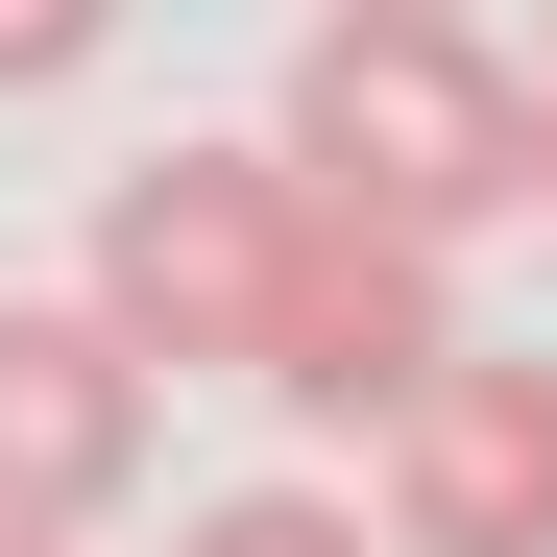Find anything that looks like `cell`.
Masks as SVG:
<instances>
[{
	"label": "cell",
	"mask_w": 557,
	"mask_h": 557,
	"mask_svg": "<svg viewBox=\"0 0 557 557\" xmlns=\"http://www.w3.org/2000/svg\"><path fill=\"white\" fill-rule=\"evenodd\" d=\"M267 170L315 219H363V243H485V219H533V73L460 0H315Z\"/></svg>",
	"instance_id": "6da1fadb"
},
{
	"label": "cell",
	"mask_w": 557,
	"mask_h": 557,
	"mask_svg": "<svg viewBox=\"0 0 557 557\" xmlns=\"http://www.w3.org/2000/svg\"><path fill=\"white\" fill-rule=\"evenodd\" d=\"M292 219L315 195L267 146H146L98 195V292H73V315H98L146 388H243V363H267V292H292Z\"/></svg>",
	"instance_id": "7a4b0ae2"
},
{
	"label": "cell",
	"mask_w": 557,
	"mask_h": 557,
	"mask_svg": "<svg viewBox=\"0 0 557 557\" xmlns=\"http://www.w3.org/2000/svg\"><path fill=\"white\" fill-rule=\"evenodd\" d=\"M388 557H557V363L533 339H460L436 388L388 412Z\"/></svg>",
	"instance_id": "3957f363"
},
{
	"label": "cell",
	"mask_w": 557,
	"mask_h": 557,
	"mask_svg": "<svg viewBox=\"0 0 557 557\" xmlns=\"http://www.w3.org/2000/svg\"><path fill=\"white\" fill-rule=\"evenodd\" d=\"M436 363H460V292H436V243L292 219V292H267V363H243V388H292L315 436H388Z\"/></svg>",
	"instance_id": "277c9868"
},
{
	"label": "cell",
	"mask_w": 557,
	"mask_h": 557,
	"mask_svg": "<svg viewBox=\"0 0 557 557\" xmlns=\"http://www.w3.org/2000/svg\"><path fill=\"white\" fill-rule=\"evenodd\" d=\"M146 485V363L73 292H0V533H98Z\"/></svg>",
	"instance_id": "5b68a950"
},
{
	"label": "cell",
	"mask_w": 557,
	"mask_h": 557,
	"mask_svg": "<svg viewBox=\"0 0 557 557\" xmlns=\"http://www.w3.org/2000/svg\"><path fill=\"white\" fill-rule=\"evenodd\" d=\"M170 557H388V533H363L339 485H219V509L170 533Z\"/></svg>",
	"instance_id": "8992f818"
},
{
	"label": "cell",
	"mask_w": 557,
	"mask_h": 557,
	"mask_svg": "<svg viewBox=\"0 0 557 557\" xmlns=\"http://www.w3.org/2000/svg\"><path fill=\"white\" fill-rule=\"evenodd\" d=\"M98 25H122V0H0V98H49V73H98Z\"/></svg>",
	"instance_id": "52a82bcc"
},
{
	"label": "cell",
	"mask_w": 557,
	"mask_h": 557,
	"mask_svg": "<svg viewBox=\"0 0 557 557\" xmlns=\"http://www.w3.org/2000/svg\"><path fill=\"white\" fill-rule=\"evenodd\" d=\"M533 219H557V73H533Z\"/></svg>",
	"instance_id": "ba28073f"
},
{
	"label": "cell",
	"mask_w": 557,
	"mask_h": 557,
	"mask_svg": "<svg viewBox=\"0 0 557 557\" xmlns=\"http://www.w3.org/2000/svg\"><path fill=\"white\" fill-rule=\"evenodd\" d=\"M0 557H98V533H0Z\"/></svg>",
	"instance_id": "9c48e42d"
},
{
	"label": "cell",
	"mask_w": 557,
	"mask_h": 557,
	"mask_svg": "<svg viewBox=\"0 0 557 557\" xmlns=\"http://www.w3.org/2000/svg\"><path fill=\"white\" fill-rule=\"evenodd\" d=\"M533 25H557V0H533Z\"/></svg>",
	"instance_id": "30bf717a"
}]
</instances>
